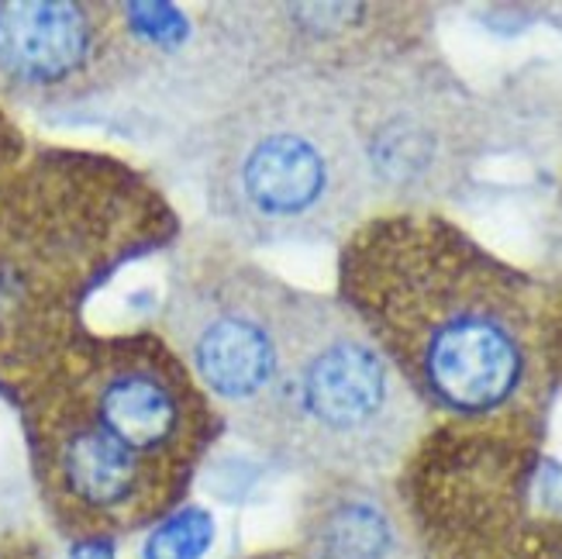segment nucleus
<instances>
[{
    "instance_id": "f257e3e1",
    "label": "nucleus",
    "mask_w": 562,
    "mask_h": 559,
    "mask_svg": "<svg viewBox=\"0 0 562 559\" xmlns=\"http://www.w3.org/2000/svg\"><path fill=\"white\" fill-rule=\"evenodd\" d=\"M341 304L428 411L491 422L542 377L525 277L435 211L370 214L341 249Z\"/></svg>"
},
{
    "instance_id": "f03ea898",
    "label": "nucleus",
    "mask_w": 562,
    "mask_h": 559,
    "mask_svg": "<svg viewBox=\"0 0 562 559\" xmlns=\"http://www.w3.org/2000/svg\"><path fill=\"white\" fill-rule=\"evenodd\" d=\"M207 228L256 246L349 238L373 211L341 77L259 69L193 138Z\"/></svg>"
},
{
    "instance_id": "7ed1b4c3",
    "label": "nucleus",
    "mask_w": 562,
    "mask_h": 559,
    "mask_svg": "<svg viewBox=\"0 0 562 559\" xmlns=\"http://www.w3.org/2000/svg\"><path fill=\"white\" fill-rule=\"evenodd\" d=\"M428 428V407L338 294L293 287L273 380L241 439L325 473L376 480Z\"/></svg>"
},
{
    "instance_id": "20e7f679",
    "label": "nucleus",
    "mask_w": 562,
    "mask_h": 559,
    "mask_svg": "<svg viewBox=\"0 0 562 559\" xmlns=\"http://www.w3.org/2000/svg\"><path fill=\"white\" fill-rule=\"evenodd\" d=\"M373 211H438L483 156V108L425 42L341 80Z\"/></svg>"
},
{
    "instance_id": "39448f33",
    "label": "nucleus",
    "mask_w": 562,
    "mask_h": 559,
    "mask_svg": "<svg viewBox=\"0 0 562 559\" xmlns=\"http://www.w3.org/2000/svg\"><path fill=\"white\" fill-rule=\"evenodd\" d=\"M293 287L238 242L201 232L173 270L166 343L225 425H241L273 380Z\"/></svg>"
},
{
    "instance_id": "423d86ee",
    "label": "nucleus",
    "mask_w": 562,
    "mask_h": 559,
    "mask_svg": "<svg viewBox=\"0 0 562 559\" xmlns=\"http://www.w3.org/2000/svg\"><path fill=\"white\" fill-rule=\"evenodd\" d=\"M108 48V21L72 0H4L0 4V87L56 93L97 69Z\"/></svg>"
},
{
    "instance_id": "0eeeda50",
    "label": "nucleus",
    "mask_w": 562,
    "mask_h": 559,
    "mask_svg": "<svg viewBox=\"0 0 562 559\" xmlns=\"http://www.w3.org/2000/svg\"><path fill=\"white\" fill-rule=\"evenodd\" d=\"M304 559H414L407 525L376 480H328L304 522Z\"/></svg>"
},
{
    "instance_id": "6e6552de",
    "label": "nucleus",
    "mask_w": 562,
    "mask_h": 559,
    "mask_svg": "<svg viewBox=\"0 0 562 559\" xmlns=\"http://www.w3.org/2000/svg\"><path fill=\"white\" fill-rule=\"evenodd\" d=\"M56 470L66 494L90 512H125L166 483L145 459L77 415L56 432Z\"/></svg>"
},
{
    "instance_id": "1a4fd4ad",
    "label": "nucleus",
    "mask_w": 562,
    "mask_h": 559,
    "mask_svg": "<svg viewBox=\"0 0 562 559\" xmlns=\"http://www.w3.org/2000/svg\"><path fill=\"white\" fill-rule=\"evenodd\" d=\"M214 543V522L187 507V512L169 515L142 546V559H204Z\"/></svg>"
},
{
    "instance_id": "9d476101",
    "label": "nucleus",
    "mask_w": 562,
    "mask_h": 559,
    "mask_svg": "<svg viewBox=\"0 0 562 559\" xmlns=\"http://www.w3.org/2000/svg\"><path fill=\"white\" fill-rule=\"evenodd\" d=\"M72 559H111V549H108V543L93 539V543H83L72 549Z\"/></svg>"
},
{
    "instance_id": "9b49d317",
    "label": "nucleus",
    "mask_w": 562,
    "mask_h": 559,
    "mask_svg": "<svg viewBox=\"0 0 562 559\" xmlns=\"http://www.w3.org/2000/svg\"><path fill=\"white\" fill-rule=\"evenodd\" d=\"M266 559H304V556H266Z\"/></svg>"
},
{
    "instance_id": "f8f14e48",
    "label": "nucleus",
    "mask_w": 562,
    "mask_h": 559,
    "mask_svg": "<svg viewBox=\"0 0 562 559\" xmlns=\"http://www.w3.org/2000/svg\"><path fill=\"white\" fill-rule=\"evenodd\" d=\"M555 559H562V556H555Z\"/></svg>"
}]
</instances>
